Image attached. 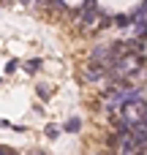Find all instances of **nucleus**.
<instances>
[{
	"instance_id": "423d86ee",
	"label": "nucleus",
	"mask_w": 147,
	"mask_h": 155,
	"mask_svg": "<svg viewBox=\"0 0 147 155\" xmlns=\"http://www.w3.org/2000/svg\"><path fill=\"white\" fill-rule=\"evenodd\" d=\"M115 25H120V27H125V25H131V22H128V16H123V14H120V16H115Z\"/></svg>"
},
{
	"instance_id": "1a4fd4ad",
	"label": "nucleus",
	"mask_w": 147,
	"mask_h": 155,
	"mask_svg": "<svg viewBox=\"0 0 147 155\" xmlns=\"http://www.w3.org/2000/svg\"><path fill=\"white\" fill-rule=\"evenodd\" d=\"M0 155H14V150H8V147H0Z\"/></svg>"
},
{
	"instance_id": "ddd939ff",
	"label": "nucleus",
	"mask_w": 147,
	"mask_h": 155,
	"mask_svg": "<svg viewBox=\"0 0 147 155\" xmlns=\"http://www.w3.org/2000/svg\"><path fill=\"white\" fill-rule=\"evenodd\" d=\"M30 155H41V153H30Z\"/></svg>"
},
{
	"instance_id": "9d476101",
	"label": "nucleus",
	"mask_w": 147,
	"mask_h": 155,
	"mask_svg": "<svg viewBox=\"0 0 147 155\" xmlns=\"http://www.w3.org/2000/svg\"><path fill=\"white\" fill-rule=\"evenodd\" d=\"M52 5L55 8H63V0H52Z\"/></svg>"
},
{
	"instance_id": "7ed1b4c3",
	"label": "nucleus",
	"mask_w": 147,
	"mask_h": 155,
	"mask_svg": "<svg viewBox=\"0 0 147 155\" xmlns=\"http://www.w3.org/2000/svg\"><path fill=\"white\" fill-rule=\"evenodd\" d=\"M38 68H41V60H38V57H35V60H27V63H25V71H27V74H35Z\"/></svg>"
},
{
	"instance_id": "9b49d317",
	"label": "nucleus",
	"mask_w": 147,
	"mask_h": 155,
	"mask_svg": "<svg viewBox=\"0 0 147 155\" xmlns=\"http://www.w3.org/2000/svg\"><path fill=\"white\" fill-rule=\"evenodd\" d=\"M95 5V0H85V8H93Z\"/></svg>"
},
{
	"instance_id": "f03ea898",
	"label": "nucleus",
	"mask_w": 147,
	"mask_h": 155,
	"mask_svg": "<svg viewBox=\"0 0 147 155\" xmlns=\"http://www.w3.org/2000/svg\"><path fill=\"white\" fill-rule=\"evenodd\" d=\"M106 68H109V65H101V63H95V65H87V71H85L87 82H95V79H101V76L106 74Z\"/></svg>"
},
{
	"instance_id": "39448f33",
	"label": "nucleus",
	"mask_w": 147,
	"mask_h": 155,
	"mask_svg": "<svg viewBox=\"0 0 147 155\" xmlns=\"http://www.w3.org/2000/svg\"><path fill=\"white\" fill-rule=\"evenodd\" d=\"M44 134H46L49 139H57V136H60V128H57V125H46V131H44Z\"/></svg>"
},
{
	"instance_id": "f8f14e48",
	"label": "nucleus",
	"mask_w": 147,
	"mask_h": 155,
	"mask_svg": "<svg viewBox=\"0 0 147 155\" xmlns=\"http://www.w3.org/2000/svg\"><path fill=\"white\" fill-rule=\"evenodd\" d=\"M25 3H41V0H25Z\"/></svg>"
},
{
	"instance_id": "20e7f679",
	"label": "nucleus",
	"mask_w": 147,
	"mask_h": 155,
	"mask_svg": "<svg viewBox=\"0 0 147 155\" xmlns=\"http://www.w3.org/2000/svg\"><path fill=\"white\" fill-rule=\"evenodd\" d=\"M79 128H82V120H76V117H74V120H68V125H65V131H68V134H76Z\"/></svg>"
},
{
	"instance_id": "6e6552de",
	"label": "nucleus",
	"mask_w": 147,
	"mask_h": 155,
	"mask_svg": "<svg viewBox=\"0 0 147 155\" xmlns=\"http://www.w3.org/2000/svg\"><path fill=\"white\" fill-rule=\"evenodd\" d=\"M38 95H41V98H49V90H46V84H38Z\"/></svg>"
},
{
	"instance_id": "0eeeda50",
	"label": "nucleus",
	"mask_w": 147,
	"mask_h": 155,
	"mask_svg": "<svg viewBox=\"0 0 147 155\" xmlns=\"http://www.w3.org/2000/svg\"><path fill=\"white\" fill-rule=\"evenodd\" d=\"M16 65H19V60H8V65H5V71L11 74V71H16Z\"/></svg>"
},
{
	"instance_id": "f257e3e1",
	"label": "nucleus",
	"mask_w": 147,
	"mask_h": 155,
	"mask_svg": "<svg viewBox=\"0 0 147 155\" xmlns=\"http://www.w3.org/2000/svg\"><path fill=\"white\" fill-rule=\"evenodd\" d=\"M112 65H115V76L120 79V76H128V74H134V71L139 68V57H136V54H125V57L120 54Z\"/></svg>"
}]
</instances>
